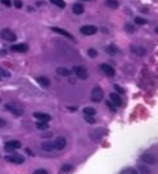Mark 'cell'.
Instances as JSON below:
<instances>
[{
  "label": "cell",
  "instance_id": "6da1fadb",
  "mask_svg": "<svg viewBox=\"0 0 158 174\" xmlns=\"http://www.w3.org/2000/svg\"><path fill=\"white\" fill-rule=\"evenodd\" d=\"M72 71H73L75 75L79 77V79H81V80H85V79H87V77H89V72H87V70L84 67V66H75Z\"/></svg>",
  "mask_w": 158,
  "mask_h": 174
},
{
  "label": "cell",
  "instance_id": "7a4b0ae2",
  "mask_svg": "<svg viewBox=\"0 0 158 174\" xmlns=\"http://www.w3.org/2000/svg\"><path fill=\"white\" fill-rule=\"evenodd\" d=\"M103 97H104V93H103V90H102L100 87L94 88L93 92H91V101L95 102V103H98V102L103 101Z\"/></svg>",
  "mask_w": 158,
  "mask_h": 174
},
{
  "label": "cell",
  "instance_id": "3957f363",
  "mask_svg": "<svg viewBox=\"0 0 158 174\" xmlns=\"http://www.w3.org/2000/svg\"><path fill=\"white\" fill-rule=\"evenodd\" d=\"M5 160L12 164H16V165H21L24 162V157L22 155H18V154H12V155H8L5 156Z\"/></svg>",
  "mask_w": 158,
  "mask_h": 174
},
{
  "label": "cell",
  "instance_id": "277c9868",
  "mask_svg": "<svg viewBox=\"0 0 158 174\" xmlns=\"http://www.w3.org/2000/svg\"><path fill=\"white\" fill-rule=\"evenodd\" d=\"M0 36L4 39L5 41H16V40H17V35H16L14 32H13L12 30H9V29L1 30V32H0Z\"/></svg>",
  "mask_w": 158,
  "mask_h": 174
},
{
  "label": "cell",
  "instance_id": "5b68a950",
  "mask_svg": "<svg viewBox=\"0 0 158 174\" xmlns=\"http://www.w3.org/2000/svg\"><path fill=\"white\" fill-rule=\"evenodd\" d=\"M21 147H22V143L19 142V141H8V142H5V145H4L5 151H8V152L16 151Z\"/></svg>",
  "mask_w": 158,
  "mask_h": 174
},
{
  "label": "cell",
  "instance_id": "8992f818",
  "mask_svg": "<svg viewBox=\"0 0 158 174\" xmlns=\"http://www.w3.org/2000/svg\"><path fill=\"white\" fill-rule=\"evenodd\" d=\"M96 31H98V29H96L95 26H93V25H85V26H82L81 29H80V32H81L82 35H85V36L95 35Z\"/></svg>",
  "mask_w": 158,
  "mask_h": 174
},
{
  "label": "cell",
  "instance_id": "52a82bcc",
  "mask_svg": "<svg viewBox=\"0 0 158 174\" xmlns=\"http://www.w3.org/2000/svg\"><path fill=\"white\" fill-rule=\"evenodd\" d=\"M7 111H9L10 114H13V115H16V116H22V114H23V111H22L19 107H17L14 103H7L5 104V107H4Z\"/></svg>",
  "mask_w": 158,
  "mask_h": 174
},
{
  "label": "cell",
  "instance_id": "ba28073f",
  "mask_svg": "<svg viewBox=\"0 0 158 174\" xmlns=\"http://www.w3.org/2000/svg\"><path fill=\"white\" fill-rule=\"evenodd\" d=\"M130 50H131L132 54H135V56H138V57H143L144 54H145V49H144L143 46L138 45V44H131V45H130Z\"/></svg>",
  "mask_w": 158,
  "mask_h": 174
},
{
  "label": "cell",
  "instance_id": "9c48e42d",
  "mask_svg": "<svg viewBox=\"0 0 158 174\" xmlns=\"http://www.w3.org/2000/svg\"><path fill=\"white\" fill-rule=\"evenodd\" d=\"M53 143H54V148H55V150H59V151L60 150H64L66 146H67V141H66V138H63V137H57Z\"/></svg>",
  "mask_w": 158,
  "mask_h": 174
},
{
  "label": "cell",
  "instance_id": "30bf717a",
  "mask_svg": "<svg viewBox=\"0 0 158 174\" xmlns=\"http://www.w3.org/2000/svg\"><path fill=\"white\" fill-rule=\"evenodd\" d=\"M100 70L103 71L104 75H107V76H109V77H113V76L116 75L115 68H113L111 65H107V63H103V65H100Z\"/></svg>",
  "mask_w": 158,
  "mask_h": 174
},
{
  "label": "cell",
  "instance_id": "8fae6325",
  "mask_svg": "<svg viewBox=\"0 0 158 174\" xmlns=\"http://www.w3.org/2000/svg\"><path fill=\"white\" fill-rule=\"evenodd\" d=\"M109 99L113 102V103H115L116 107H121L123 104L122 98H121V96L117 94V93H111V94H109Z\"/></svg>",
  "mask_w": 158,
  "mask_h": 174
},
{
  "label": "cell",
  "instance_id": "7c38bea8",
  "mask_svg": "<svg viewBox=\"0 0 158 174\" xmlns=\"http://www.w3.org/2000/svg\"><path fill=\"white\" fill-rule=\"evenodd\" d=\"M10 50L17 52V53H26L28 50V46L26 44H14V45L10 46Z\"/></svg>",
  "mask_w": 158,
  "mask_h": 174
},
{
  "label": "cell",
  "instance_id": "4fadbf2b",
  "mask_svg": "<svg viewBox=\"0 0 158 174\" xmlns=\"http://www.w3.org/2000/svg\"><path fill=\"white\" fill-rule=\"evenodd\" d=\"M140 159L143 160L145 164H148V165H152V164H154V162L157 161L156 156H154V155H152V154H143Z\"/></svg>",
  "mask_w": 158,
  "mask_h": 174
},
{
  "label": "cell",
  "instance_id": "5bb4252c",
  "mask_svg": "<svg viewBox=\"0 0 158 174\" xmlns=\"http://www.w3.org/2000/svg\"><path fill=\"white\" fill-rule=\"evenodd\" d=\"M52 31H54V32H57V34L62 35V36H64V38L70 39V40H72V41L75 40V38L72 36V35L70 34V32H67V31H66V30L60 29V27H52Z\"/></svg>",
  "mask_w": 158,
  "mask_h": 174
},
{
  "label": "cell",
  "instance_id": "9a60e30c",
  "mask_svg": "<svg viewBox=\"0 0 158 174\" xmlns=\"http://www.w3.org/2000/svg\"><path fill=\"white\" fill-rule=\"evenodd\" d=\"M34 116H35V119H36V120H40V121H46V123L52 120V116L49 115V114H45V112H35Z\"/></svg>",
  "mask_w": 158,
  "mask_h": 174
},
{
  "label": "cell",
  "instance_id": "2e32d148",
  "mask_svg": "<svg viewBox=\"0 0 158 174\" xmlns=\"http://www.w3.org/2000/svg\"><path fill=\"white\" fill-rule=\"evenodd\" d=\"M72 12L75 13V14H82V13L85 12V8L84 5L81 4V3H75L73 5H72Z\"/></svg>",
  "mask_w": 158,
  "mask_h": 174
},
{
  "label": "cell",
  "instance_id": "e0dca14e",
  "mask_svg": "<svg viewBox=\"0 0 158 174\" xmlns=\"http://www.w3.org/2000/svg\"><path fill=\"white\" fill-rule=\"evenodd\" d=\"M36 81H37L39 84H40L41 87H44V88H48L49 85H50L49 79H48V77H45V76H37V77H36Z\"/></svg>",
  "mask_w": 158,
  "mask_h": 174
},
{
  "label": "cell",
  "instance_id": "ac0fdd59",
  "mask_svg": "<svg viewBox=\"0 0 158 174\" xmlns=\"http://www.w3.org/2000/svg\"><path fill=\"white\" fill-rule=\"evenodd\" d=\"M41 148H43V151H46V152H50V151L55 150L53 142H44L43 145H41Z\"/></svg>",
  "mask_w": 158,
  "mask_h": 174
},
{
  "label": "cell",
  "instance_id": "d6986e66",
  "mask_svg": "<svg viewBox=\"0 0 158 174\" xmlns=\"http://www.w3.org/2000/svg\"><path fill=\"white\" fill-rule=\"evenodd\" d=\"M105 52H107L108 54H111V56H115V54L118 53V48L116 45H113V44H111V45H108L107 48H105Z\"/></svg>",
  "mask_w": 158,
  "mask_h": 174
},
{
  "label": "cell",
  "instance_id": "ffe728a7",
  "mask_svg": "<svg viewBox=\"0 0 158 174\" xmlns=\"http://www.w3.org/2000/svg\"><path fill=\"white\" fill-rule=\"evenodd\" d=\"M57 74L60 76H70L71 75V71L66 67H58L57 68Z\"/></svg>",
  "mask_w": 158,
  "mask_h": 174
},
{
  "label": "cell",
  "instance_id": "44dd1931",
  "mask_svg": "<svg viewBox=\"0 0 158 174\" xmlns=\"http://www.w3.org/2000/svg\"><path fill=\"white\" fill-rule=\"evenodd\" d=\"M36 128L40 129V130H46V129L49 128V124L46 123V121H40V120H37V121H36Z\"/></svg>",
  "mask_w": 158,
  "mask_h": 174
},
{
  "label": "cell",
  "instance_id": "7402d4cb",
  "mask_svg": "<svg viewBox=\"0 0 158 174\" xmlns=\"http://www.w3.org/2000/svg\"><path fill=\"white\" fill-rule=\"evenodd\" d=\"M105 5L109 8H112V9H117L118 8V1L117 0H105Z\"/></svg>",
  "mask_w": 158,
  "mask_h": 174
},
{
  "label": "cell",
  "instance_id": "603a6c76",
  "mask_svg": "<svg viewBox=\"0 0 158 174\" xmlns=\"http://www.w3.org/2000/svg\"><path fill=\"white\" fill-rule=\"evenodd\" d=\"M84 115H90V116H95L96 114V110L95 108H93V107H85L84 108Z\"/></svg>",
  "mask_w": 158,
  "mask_h": 174
},
{
  "label": "cell",
  "instance_id": "cb8c5ba5",
  "mask_svg": "<svg viewBox=\"0 0 158 174\" xmlns=\"http://www.w3.org/2000/svg\"><path fill=\"white\" fill-rule=\"evenodd\" d=\"M50 3H52V4H54V5H57L58 8H62V9L66 7L64 0H50Z\"/></svg>",
  "mask_w": 158,
  "mask_h": 174
},
{
  "label": "cell",
  "instance_id": "d4e9b609",
  "mask_svg": "<svg viewBox=\"0 0 158 174\" xmlns=\"http://www.w3.org/2000/svg\"><path fill=\"white\" fill-rule=\"evenodd\" d=\"M125 31H127L129 34H134L136 30H135V27H134V25H131V23H126L125 25Z\"/></svg>",
  "mask_w": 158,
  "mask_h": 174
},
{
  "label": "cell",
  "instance_id": "484cf974",
  "mask_svg": "<svg viewBox=\"0 0 158 174\" xmlns=\"http://www.w3.org/2000/svg\"><path fill=\"white\" fill-rule=\"evenodd\" d=\"M105 104H107V106H108V108H109L112 112H116V111H117V107L115 106V103H113V102L111 101V99H109V101H107V102H105Z\"/></svg>",
  "mask_w": 158,
  "mask_h": 174
},
{
  "label": "cell",
  "instance_id": "4316f807",
  "mask_svg": "<svg viewBox=\"0 0 158 174\" xmlns=\"http://www.w3.org/2000/svg\"><path fill=\"white\" fill-rule=\"evenodd\" d=\"M85 120L87 121L89 124H95V117L94 116H90V115H84Z\"/></svg>",
  "mask_w": 158,
  "mask_h": 174
},
{
  "label": "cell",
  "instance_id": "83f0119b",
  "mask_svg": "<svg viewBox=\"0 0 158 174\" xmlns=\"http://www.w3.org/2000/svg\"><path fill=\"white\" fill-rule=\"evenodd\" d=\"M72 169H73V168H72V165H70V164H64L62 166V172L63 173H68V172H71Z\"/></svg>",
  "mask_w": 158,
  "mask_h": 174
},
{
  "label": "cell",
  "instance_id": "f1b7e54d",
  "mask_svg": "<svg viewBox=\"0 0 158 174\" xmlns=\"http://www.w3.org/2000/svg\"><path fill=\"white\" fill-rule=\"evenodd\" d=\"M139 172H140L141 174H152L151 170H149L146 166H143V165H140V166H139Z\"/></svg>",
  "mask_w": 158,
  "mask_h": 174
},
{
  "label": "cell",
  "instance_id": "f546056e",
  "mask_svg": "<svg viewBox=\"0 0 158 174\" xmlns=\"http://www.w3.org/2000/svg\"><path fill=\"white\" fill-rule=\"evenodd\" d=\"M121 174H139V173H138L135 169H132V168H127V169H125Z\"/></svg>",
  "mask_w": 158,
  "mask_h": 174
},
{
  "label": "cell",
  "instance_id": "4dcf8cb0",
  "mask_svg": "<svg viewBox=\"0 0 158 174\" xmlns=\"http://www.w3.org/2000/svg\"><path fill=\"white\" fill-rule=\"evenodd\" d=\"M113 88H115V90H116V92H117V94H123V93H125V90L122 89V88H121L120 87V85H117V84H115V85H113Z\"/></svg>",
  "mask_w": 158,
  "mask_h": 174
},
{
  "label": "cell",
  "instance_id": "1f68e13d",
  "mask_svg": "<svg viewBox=\"0 0 158 174\" xmlns=\"http://www.w3.org/2000/svg\"><path fill=\"white\" fill-rule=\"evenodd\" d=\"M9 76H10V74L8 72V71H5L4 68L0 67V77H9Z\"/></svg>",
  "mask_w": 158,
  "mask_h": 174
},
{
  "label": "cell",
  "instance_id": "d6a6232c",
  "mask_svg": "<svg viewBox=\"0 0 158 174\" xmlns=\"http://www.w3.org/2000/svg\"><path fill=\"white\" fill-rule=\"evenodd\" d=\"M135 23L136 25H145L146 21L144 18H141V17H135Z\"/></svg>",
  "mask_w": 158,
  "mask_h": 174
},
{
  "label": "cell",
  "instance_id": "836d02e7",
  "mask_svg": "<svg viewBox=\"0 0 158 174\" xmlns=\"http://www.w3.org/2000/svg\"><path fill=\"white\" fill-rule=\"evenodd\" d=\"M87 54H89V57L94 58V57H96V54H98V53H96V50H95V49L90 48V49H89V50H87Z\"/></svg>",
  "mask_w": 158,
  "mask_h": 174
},
{
  "label": "cell",
  "instance_id": "e575fe53",
  "mask_svg": "<svg viewBox=\"0 0 158 174\" xmlns=\"http://www.w3.org/2000/svg\"><path fill=\"white\" fill-rule=\"evenodd\" d=\"M22 5H23V3H22V0H14V7L16 8H22Z\"/></svg>",
  "mask_w": 158,
  "mask_h": 174
},
{
  "label": "cell",
  "instance_id": "d590c367",
  "mask_svg": "<svg viewBox=\"0 0 158 174\" xmlns=\"http://www.w3.org/2000/svg\"><path fill=\"white\" fill-rule=\"evenodd\" d=\"M34 174H49L48 172H46L45 169H37V170H35Z\"/></svg>",
  "mask_w": 158,
  "mask_h": 174
},
{
  "label": "cell",
  "instance_id": "8d00e7d4",
  "mask_svg": "<svg viewBox=\"0 0 158 174\" xmlns=\"http://www.w3.org/2000/svg\"><path fill=\"white\" fill-rule=\"evenodd\" d=\"M1 4L5 5V7H10V5H12V1H10V0H1Z\"/></svg>",
  "mask_w": 158,
  "mask_h": 174
},
{
  "label": "cell",
  "instance_id": "74e56055",
  "mask_svg": "<svg viewBox=\"0 0 158 174\" xmlns=\"http://www.w3.org/2000/svg\"><path fill=\"white\" fill-rule=\"evenodd\" d=\"M5 125H7V121H5L4 119H1V117H0V128H4Z\"/></svg>",
  "mask_w": 158,
  "mask_h": 174
},
{
  "label": "cell",
  "instance_id": "f35d334b",
  "mask_svg": "<svg viewBox=\"0 0 158 174\" xmlns=\"http://www.w3.org/2000/svg\"><path fill=\"white\" fill-rule=\"evenodd\" d=\"M82 1H89V0H82Z\"/></svg>",
  "mask_w": 158,
  "mask_h": 174
},
{
  "label": "cell",
  "instance_id": "ab89813d",
  "mask_svg": "<svg viewBox=\"0 0 158 174\" xmlns=\"http://www.w3.org/2000/svg\"><path fill=\"white\" fill-rule=\"evenodd\" d=\"M157 32H158V29H157Z\"/></svg>",
  "mask_w": 158,
  "mask_h": 174
},
{
  "label": "cell",
  "instance_id": "60d3db41",
  "mask_svg": "<svg viewBox=\"0 0 158 174\" xmlns=\"http://www.w3.org/2000/svg\"><path fill=\"white\" fill-rule=\"evenodd\" d=\"M0 79H1V77H0Z\"/></svg>",
  "mask_w": 158,
  "mask_h": 174
}]
</instances>
